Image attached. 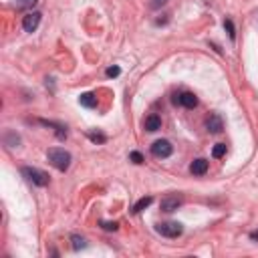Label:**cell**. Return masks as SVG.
I'll return each instance as SVG.
<instances>
[{"label":"cell","mask_w":258,"mask_h":258,"mask_svg":"<svg viewBox=\"0 0 258 258\" xmlns=\"http://www.w3.org/2000/svg\"><path fill=\"white\" fill-rule=\"evenodd\" d=\"M181 204H183V198H181L179 194H169V196H165V198L161 200L159 208H161V212L171 214V212H175V210H177Z\"/></svg>","instance_id":"cell-4"},{"label":"cell","mask_w":258,"mask_h":258,"mask_svg":"<svg viewBox=\"0 0 258 258\" xmlns=\"http://www.w3.org/2000/svg\"><path fill=\"white\" fill-rule=\"evenodd\" d=\"M101 226H103V230H109V232L113 230V232H115L119 224H117V222H101Z\"/></svg>","instance_id":"cell-18"},{"label":"cell","mask_w":258,"mask_h":258,"mask_svg":"<svg viewBox=\"0 0 258 258\" xmlns=\"http://www.w3.org/2000/svg\"><path fill=\"white\" fill-rule=\"evenodd\" d=\"M71 242H73V248H75V250H81V248H85V246H87L85 238H83V236H77V234H73V236H71Z\"/></svg>","instance_id":"cell-14"},{"label":"cell","mask_w":258,"mask_h":258,"mask_svg":"<svg viewBox=\"0 0 258 258\" xmlns=\"http://www.w3.org/2000/svg\"><path fill=\"white\" fill-rule=\"evenodd\" d=\"M250 238H252V240H258V232H252V234H250Z\"/></svg>","instance_id":"cell-23"},{"label":"cell","mask_w":258,"mask_h":258,"mask_svg":"<svg viewBox=\"0 0 258 258\" xmlns=\"http://www.w3.org/2000/svg\"><path fill=\"white\" fill-rule=\"evenodd\" d=\"M212 155H214V157H222V155H226V143H216L214 149H212Z\"/></svg>","instance_id":"cell-15"},{"label":"cell","mask_w":258,"mask_h":258,"mask_svg":"<svg viewBox=\"0 0 258 258\" xmlns=\"http://www.w3.org/2000/svg\"><path fill=\"white\" fill-rule=\"evenodd\" d=\"M131 159H133V163H143V157H141L139 151H133V153H131Z\"/></svg>","instance_id":"cell-21"},{"label":"cell","mask_w":258,"mask_h":258,"mask_svg":"<svg viewBox=\"0 0 258 258\" xmlns=\"http://www.w3.org/2000/svg\"><path fill=\"white\" fill-rule=\"evenodd\" d=\"M89 137H91V141H95V143H103V141L107 139L103 133H89Z\"/></svg>","instance_id":"cell-17"},{"label":"cell","mask_w":258,"mask_h":258,"mask_svg":"<svg viewBox=\"0 0 258 258\" xmlns=\"http://www.w3.org/2000/svg\"><path fill=\"white\" fill-rule=\"evenodd\" d=\"M165 2H167V0H149V6H151V8H161Z\"/></svg>","instance_id":"cell-22"},{"label":"cell","mask_w":258,"mask_h":258,"mask_svg":"<svg viewBox=\"0 0 258 258\" xmlns=\"http://www.w3.org/2000/svg\"><path fill=\"white\" fill-rule=\"evenodd\" d=\"M38 24H40V12H28L24 18H22V28L26 30V32H34L36 28H38Z\"/></svg>","instance_id":"cell-7"},{"label":"cell","mask_w":258,"mask_h":258,"mask_svg":"<svg viewBox=\"0 0 258 258\" xmlns=\"http://www.w3.org/2000/svg\"><path fill=\"white\" fill-rule=\"evenodd\" d=\"M155 230H157L161 236H165V238H177V236H181L183 226H181L179 222H163V224H157Z\"/></svg>","instance_id":"cell-3"},{"label":"cell","mask_w":258,"mask_h":258,"mask_svg":"<svg viewBox=\"0 0 258 258\" xmlns=\"http://www.w3.org/2000/svg\"><path fill=\"white\" fill-rule=\"evenodd\" d=\"M171 151H173V145L167 141V139H157V141H153V145H151V153L155 155V157H169L171 155Z\"/></svg>","instance_id":"cell-5"},{"label":"cell","mask_w":258,"mask_h":258,"mask_svg":"<svg viewBox=\"0 0 258 258\" xmlns=\"http://www.w3.org/2000/svg\"><path fill=\"white\" fill-rule=\"evenodd\" d=\"M206 129H208L210 133H214V135L222 133V129H224V121H222V117H220L218 113H212V115L206 119Z\"/></svg>","instance_id":"cell-8"},{"label":"cell","mask_w":258,"mask_h":258,"mask_svg":"<svg viewBox=\"0 0 258 258\" xmlns=\"http://www.w3.org/2000/svg\"><path fill=\"white\" fill-rule=\"evenodd\" d=\"M46 159H48L50 165L56 167L58 171H67L73 157H71V153H69L67 149H62V147H50V149L46 151Z\"/></svg>","instance_id":"cell-1"},{"label":"cell","mask_w":258,"mask_h":258,"mask_svg":"<svg viewBox=\"0 0 258 258\" xmlns=\"http://www.w3.org/2000/svg\"><path fill=\"white\" fill-rule=\"evenodd\" d=\"M119 73H121L119 67H109V69H107V77H117Z\"/></svg>","instance_id":"cell-19"},{"label":"cell","mask_w":258,"mask_h":258,"mask_svg":"<svg viewBox=\"0 0 258 258\" xmlns=\"http://www.w3.org/2000/svg\"><path fill=\"white\" fill-rule=\"evenodd\" d=\"M22 175H24L30 183H34V185H38V187L48 185V173H44L42 169H36V167H22Z\"/></svg>","instance_id":"cell-2"},{"label":"cell","mask_w":258,"mask_h":258,"mask_svg":"<svg viewBox=\"0 0 258 258\" xmlns=\"http://www.w3.org/2000/svg\"><path fill=\"white\" fill-rule=\"evenodd\" d=\"M4 141H6V145H10V147H14V145H18V143H20V137H18L16 133H12V131H8V133L4 135Z\"/></svg>","instance_id":"cell-13"},{"label":"cell","mask_w":258,"mask_h":258,"mask_svg":"<svg viewBox=\"0 0 258 258\" xmlns=\"http://www.w3.org/2000/svg\"><path fill=\"white\" fill-rule=\"evenodd\" d=\"M145 129L147 131H157L161 129V119L157 115H147L145 117Z\"/></svg>","instance_id":"cell-10"},{"label":"cell","mask_w":258,"mask_h":258,"mask_svg":"<svg viewBox=\"0 0 258 258\" xmlns=\"http://www.w3.org/2000/svg\"><path fill=\"white\" fill-rule=\"evenodd\" d=\"M151 202H153V198H151V196H147V198H141V200H139V202L133 206V214H139V212H141V210H145V208H147Z\"/></svg>","instance_id":"cell-12"},{"label":"cell","mask_w":258,"mask_h":258,"mask_svg":"<svg viewBox=\"0 0 258 258\" xmlns=\"http://www.w3.org/2000/svg\"><path fill=\"white\" fill-rule=\"evenodd\" d=\"M38 0H14V6L16 8H32Z\"/></svg>","instance_id":"cell-16"},{"label":"cell","mask_w":258,"mask_h":258,"mask_svg":"<svg viewBox=\"0 0 258 258\" xmlns=\"http://www.w3.org/2000/svg\"><path fill=\"white\" fill-rule=\"evenodd\" d=\"M173 103L175 105H181V107H187V109H194L198 105V97L189 91H183V93H175L173 95Z\"/></svg>","instance_id":"cell-6"},{"label":"cell","mask_w":258,"mask_h":258,"mask_svg":"<svg viewBox=\"0 0 258 258\" xmlns=\"http://www.w3.org/2000/svg\"><path fill=\"white\" fill-rule=\"evenodd\" d=\"M189 171L194 173V175H204L206 171H208V161L206 159H194L191 161V165H189Z\"/></svg>","instance_id":"cell-9"},{"label":"cell","mask_w":258,"mask_h":258,"mask_svg":"<svg viewBox=\"0 0 258 258\" xmlns=\"http://www.w3.org/2000/svg\"><path fill=\"white\" fill-rule=\"evenodd\" d=\"M224 26L228 28V34H230V38H234V36H236V32H234V26H232V22H230V20H226V22H224Z\"/></svg>","instance_id":"cell-20"},{"label":"cell","mask_w":258,"mask_h":258,"mask_svg":"<svg viewBox=\"0 0 258 258\" xmlns=\"http://www.w3.org/2000/svg\"><path fill=\"white\" fill-rule=\"evenodd\" d=\"M79 103H81L83 107H89V109H91V107L97 105V97H95L93 93H83V95L79 97Z\"/></svg>","instance_id":"cell-11"}]
</instances>
